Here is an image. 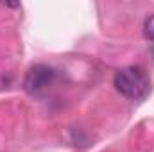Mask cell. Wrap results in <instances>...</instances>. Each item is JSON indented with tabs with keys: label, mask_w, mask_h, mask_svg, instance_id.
<instances>
[{
	"label": "cell",
	"mask_w": 154,
	"mask_h": 152,
	"mask_svg": "<svg viewBox=\"0 0 154 152\" xmlns=\"http://www.w3.org/2000/svg\"><path fill=\"white\" fill-rule=\"evenodd\" d=\"M143 34H145L147 39L154 41V14L145 20V23H143Z\"/></svg>",
	"instance_id": "3957f363"
},
{
	"label": "cell",
	"mask_w": 154,
	"mask_h": 152,
	"mask_svg": "<svg viewBox=\"0 0 154 152\" xmlns=\"http://www.w3.org/2000/svg\"><path fill=\"white\" fill-rule=\"evenodd\" d=\"M115 88L129 100H143L151 91V81L140 66H125L115 74Z\"/></svg>",
	"instance_id": "6da1fadb"
},
{
	"label": "cell",
	"mask_w": 154,
	"mask_h": 152,
	"mask_svg": "<svg viewBox=\"0 0 154 152\" xmlns=\"http://www.w3.org/2000/svg\"><path fill=\"white\" fill-rule=\"evenodd\" d=\"M57 70L48 65H34L29 68L27 75L23 79V88L31 97L43 99L57 82Z\"/></svg>",
	"instance_id": "7a4b0ae2"
}]
</instances>
